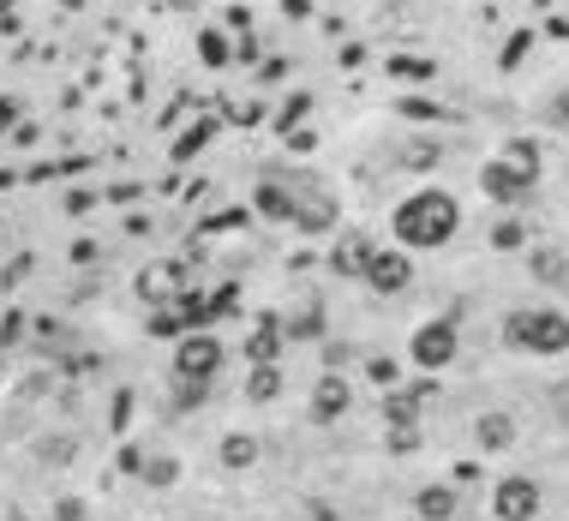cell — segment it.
Returning <instances> with one entry per match:
<instances>
[{"label": "cell", "instance_id": "1", "mask_svg": "<svg viewBox=\"0 0 569 521\" xmlns=\"http://www.w3.org/2000/svg\"><path fill=\"white\" fill-rule=\"evenodd\" d=\"M455 234H462V205L444 186H420L390 210V240L402 252H444Z\"/></svg>", "mask_w": 569, "mask_h": 521}, {"label": "cell", "instance_id": "2", "mask_svg": "<svg viewBox=\"0 0 569 521\" xmlns=\"http://www.w3.org/2000/svg\"><path fill=\"white\" fill-rule=\"evenodd\" d=\"M503 348L534 354V360L569 354V312H558V306H515V312H503Z\"/></svg>", "mask_w": 569, "mask_h": 521}, {"label": "cell", "instance_id": "3", "mask_svg": "<svg viewBox=\"0 0 569 521\" xmlns=\"http://www.w3.org/2000/svg\"><path fill=\"white\" fill-rule=\"evenodd\" d=\"M455 354H462V329H455V317H426V324L408 336V360L420 366L426 378L450 372Z\"/></svg>", "mask_w": 569, "mask_h": 521}, {"label": "cell", "instance_id": "4", "mask_svg": "<svg viewBox=\"0 0 569 521\" xmlns=\"http://www.w3.org/2000/svg\"><path fill=\"white\" fill-rule=\"evenodd\" d=\"M479 193H486L498 210H527L534 193H539V174L515 169V162H503V157H486L479 162Z\"/></svg>", "mask_w": 569, "mask_h": 521}, {"label": "cell", "instance_id": "5", "mask_svg": "<svg viewBox=\"0 0 569 521\" xmlns=\"http://www.w3.org/2000/svg\"><path fill=\"white\" fill-rule=\"evenodd\" d=\"M222 360H228V348L210 329H186V336L174 341V378H181V384H210V378L222 372Z\"/></svg>", "mask_w": 569, "mask_h": 521}, {"label": "cell", "instance_id": "6", "mask_svg": "<svg viewBox=\"0 0 569 521\" xmlns=\"http://www.w3.org/2000/svg\"><path fill=\"white\" fill-rule=\"evenodd\" d=\"M546 510V486L534 474H503L491 486V521H539Z\"/></svg>", "mask_w": 569, "mask_h": 521}, {"label": "cell", "instance_id": "7", "mask_svg": "<svg viewBox=\"0 0 569 521\" xmlns=\"http://www.w3.org/2000/svg\"><path fill=\"white\" fill-rule=\"evenodd\" d=\"M372 294H408L414 288V252L402 246H372V258H365V276H360Z\"/></svg>", "mask_w": 569, "mask_h": 521}, {"label": "cell", "instance_id": "8", "mask_svg": "<svg viewBox=\"0 0 569 521\" xmlns=\"http://www.w3.org/2000/svg\"><path fill=\"white\" fill-rule=\"evenodd\" d=\"M515 443H522V426H515L510 408H486L474 419V450L479 455H510Z\"/></svg>", "mask_w": 569, "mask_h": 521}, {"label": "cell", "instance_id": "9", "mask_svg": "<svg viewBox=\"0 0 569 521\" xmlns=\"http://www.w3.org/2000/svg\"><path fill=\"white\" fill-rule=\"evenodd\" d=\"M348 408H353V384L336 378V372H324L318 384H312V426H336Z\"/></svg>", "mask_w": 569, "mask_h": 521}, {"label": "cell", "instance_id": "10", "mask_svg": "<svg viewBox=\"0 0 569 521\" xmlns=\"http://www.w3.org/2000/svg\"><path fill=\"white\" fill-rule=\"evenodd\" d=\"M455 516H462V491L450 479H426L414 491V521H455Z\"/></svg>", "mask_w": 569, "mask_h": 521}, {"label": "cell", "instance_id": "11", "mask_svg": "<svg viewBox=\"0 0 569 521\" xmlns=\"http://www.w3.org/2000/svg\"><path fill=\"white\" fill-rule=\"evenodd\" d=\"M486 246L498 252V258H515V252H527V246H534V228H527V216H522V210H503L498 222L486 228Z\"/></svg>", "mask_w": 569, "mask_h": 521}, {"label": "cell", "instance_id": "12", "mask_svg": "<svg viewBox=\"0 0 569 521\" xmlns=\"http://www.w3.org/2000/svg\"><path fill=\"white\" fill-rule=\"evenodd\" d=\"M258 455H264L258 431H228V438L217 443V462H222V474H252V467H258Z\"/></svg>", "mask_w": 569, "mask_h": 521}, {"label": "cell", "instance_id": "13", "mask_svg": "<svg viewBox=\"0 0 569 521\" xmlns=\"http://www.w3.org/2000/svg\"><path fill=\"white\" fill-rule=\"evenodd\" d=\"M522 258H527V276H534V282L569 288V252H558V246H527Z\"/></svg>", "mask_w": 569, "mask_h": 521}, {"label": "cell", "instance_id": "14", "mask_svg": "<svg viewBox=\"0 0 569 521\" xmlns=\"http://www.w3.org/2000/svg\"><path fill=\"white\" fill-rule=\"evenodd\" d=\"M181 474H186V467H181V455H174V450H150L144 462H138V479H144L150 491H169V486H181Z\"/></svg>", "mask_w": 569, "mask_h": 521}, {"label": "cell", "instance_id": "15", "mask_svg": "<svg viewBox=\"0 0 569 521\" xmlns=\"http://www.w3.org/2000/svg\"><path fill=\"white\" fill-rule=\"evenodd\" d=\"M365 258H372V240L365 234H341L330 246V270L336 276H365Z\"/></svg>", "mask_w": 569, "mask_h": 521}, {"label": "cell", "instance_id": "16", "mask_svg": "<svg viewBox=\"0 0 569 521\" xmlns=\"http://www.w3.org/2000/svg\"><path fill=\"white\" fill-rule=\"evenodd\" d=\"M402 169L408 174H432L438 162H444V138H414V144H402Z\"/></svg>", "mask_w": 569, "mask_h": 521}, {"label": "cell", "instance_id": "17", "mask_svg": "<svg viewBox=\"0 0 569 521\" xmlns=\"http://www.w3.org/2000/svg\"><path fill=\"white\" fill-rule=\"evenodd\" d=\"M420 414H426V408H420V402H414L402 384H396V390H384V426H390V431H402V426H420Z\"/></svg>", "mask_w": 569, "mask_h": 521}, {"label": "cell", "instance_id": "18", "mask_svg": "<svg viewBox=\"0 0 569 521\" xmlns=\"http://www.w3.org/2000/svg\"><path fill=\"white\" fill-rule=\"evenodd\" d=\"M294 198H300V186L288 193V186L264 181L258 186V216H270V222H294Z\"/></svg>", "mask_w": 569, "mask_h": 521}, {"label": "cell", "instance_id": "19", "mask_svg": "<svg viewBox=\"0 0 569 521\" xmlns=\"http://www.w3.org/2000/svg\"><path fill=\"white\" fill-rule=\"evenodd\" d=\"M276 396H282V366H252V372H246V402H258V408H264V402H276Z\"/></svg>", "mask_w": 569, "mask_h": 521}, {"label": "cell", "instance_id": "20", "mask_svg": "<svg viewBox=\"0 0 569 521\" xmlns=\"http://www.w3.org/2000/svg\"><path fill=\"white\" fill-rule=\"evenodd\" d=\"M246 354H252V366H270L276 354H282V324H276V317H264L258 336L246 341Z\"/></svg>", "mask_w": 569, "mask_h": 521}, {"label": "cell", "instance_id": "21", "mask_svg": "<svg viewBox=\"0 0 569 521\" xmlns=\"http://www.w3.org/2000/svg\"><path fill=\"white\" fill-rule=\"evenodd\" d=\"M324 336V306H306L282 324V341H318Z\"/></svg>", "mask_w": 569, "mask_h": 521}, {"label": "cell", "instance_id": "22", "mask_svg": "<svg viewBox=\"0 0 569 521\" xmlns=\"http://www.w3.org/2000/svg\"><path fill=\"white\" fill-rule=\"evenodd\" d=\"M365 384L396 390L402 384V360H396V354H365Z\"/></svg>", "mask_w": 569, "mask_h": 521}, {"label": "cell", "instance_id": "23", "mask_svg": "<svg viewBox=\"0 0 569 521\" xmlns=\"http://www.w3.org/2000/svg\"><path fill=\"white\" fill-rule=\"evenodd\" d=\"M503 162H515V169H527V174L546 169V157H539L534 138H510V144H503Z\"/></svg>", "mask_w": 569, "mask_h": 521}, {"label": "cell", "instance_id": "24", "mask_svg": "<svg viewBox=\"0 0 569 521\" xmlns=\"http://www.w3.org/2000/svg\"><path fill=\"white\" fill-rule=\"evenodd\" d=\"M36 455H43L48 467H72V462H79V438H43V443H36Z\"/></svg>", "mask_w": 569, "mask_h": 521}, {"label": "cell", "instance_id": "25", "mask_svg": "<svg viewBox=\"0 0 569 521\" xmlns=\"http://www.w3.org/2000/svg\"><path fill=\"white\" fill-rule=\"evenodd\" d=\"M198 60L222 72L228 60H234V48H228V36H222V31H205V36H198Z\"/></svg>", "mask_w": 569, "mask_h": 521}, {"label": "cell", "instance_id": "26", "mask_svg": "<svg viewBox=\"0 0 569 521\" xmlns=\"http://www.w3.org/2000/svg\"><path fill=\"white\" fill-rule=\"evenodd\" d=\"M210 138H217V120H198V126H193V132H186V138H181V144H174V162H186V157H193V150H205V144H210Z\"/></svg>", "mask_w": 569, "mask_h": 521}, {"label": "cell", "instance_id": "27", "mask_svg": "<svg viewBox=\"0 0 569 521\" xmlns=\"http://www.w3.org/2000/svg\"><path fill=\"white\" fill-rule=\"evenodd\" d=\"M396 108L408 114V120H450V108L444 103H426V96H402Z\"/></svg>", "mask_w": 569, "mask_h": 521}, {"label": "cell", "instance_id": "28", "mask_svg": "<svg viewBox=\"0 0 569 521\" xmlns=\"http://www.w3.org/2000/svg\"><path fill=\"white\" fill-rule=\"evenodd\" d=\"M539 43V31H515L510 36V48H503V72H515V67H522V60H527V48H534Z\"/></svg>", "mask_w": 569, "mask_h": 521}, {"label": "cell", "instance_id": "29", "mask_svg": "<svg viewBox=\"0 0 569 521\" xmlns=\"http://www.w3.org/2000/svg\"><path fill=\"white\" fill-rule=\"evenodd\" d=\"M390 72H396V79H420V84H432V79H438L432 60H390Z\"/></svg>", "mask_w": 569, "mask_h": 521}, {"label": "cell", "instance_id": "30", "mask_svg": "<svg viewBox=\"0 0 569 521\" xmlns=\"http://www.w3.org/2000/svg\"><path fill=\"white\" fill-rule=\"evenodd\" d=\"M402 390H408V396L420 402V408H432V402H438V378H426V372L414 378V384H408V378H402Z\"/></svg>", "mask_w": 569, "mask_h": 521}, {"label": "cell", "instance_id": "31", "mask_svg": "<svg viewBox=\"0 0 569 521\" xmlns=\"http://www.w3.org/2000/svg\"><path fill=\"white\" fill-rule=\"evenodd\" d=\"M390 455H414V450H420V426H402V431H390Z\"/></svg>", "mask_w": 569, "mask_h": 521}, {"label": "cell", "instance_id": "32", "mask_svg": "<svg viewBox=\"0 0 569 521\" xmlns=\"http://www.w3.org/2000/svg\"><path fill=\"white\" fill-rule=\"evenodd\" d=\"M300 521H341V510L330 498H306V503H300Z\"/></svg>", "mask_w": 569, "mask_h": 521}, {"label": "cell", "instance_id": "33", "mask_svg": "<svg viewBox=\"0 0 569 521\" xmlns=\"http://www.w3.org/2000/svg\"><path fill=\"white\" fill-rule=\"evenodd\" d=\"M150 336H162V341H181L186 329H181V317H174V312H156V317H150Z\"/></svg>", "mask_w": 569, "mask_h": 521}, {"label": "cell", "instance_id": "34", "mask_svg": "<svg viewBox=\"0 0 569 521\" xmlns=\"http://www.w3.org/2000/svg\"><path fill=\"white\" fill-rule=\"evenodd\" d=\"M479 479H486V467H479V462H455V467H450V486H455V491H462V486H479Z\"/></svg>", "mask_w": 569, "mask_h": 521}, {"label": "cell", "instance_id": "35", "mask_svg": "<svg viewBox=\"0 0 569 521\" xmlns=\"http://www.w3.org/2000/svg\"><path fill=\"white\" fill-rule=\"evenodd\" d=\"M55 521H91V503L84 498H55Z\"/></svg>", "mask_w": 569, "mask_h": 521}, {"label": "cell", "instance_id": "36", "mask_svg": "<svg viewBox=\"0 0 569 521\" xmlns=\"http://www.w3.org/2000/svg\"><path fill=\"white\" fill-rule=\"evenodd\" d=\"M306 108H312V96H288V108H282V132H294V120H306Z\"/></svg>", "mask_w": 569, "mask_h": 521}, {"label": "cell", "instance_id": "37", "mask_svg": "<svg viewBox=\"0 0 569 521\" xmlns=\"http://www.w3.org/2000/svg\"><path fill=\"white\" fill-rule=\"evenodd\" d=\"M551 114H558V120H564V126H569V91H564V96H558V103H551Z\"/></svg>", "mask_w": 569, "mask_h": 521}]
</instances>
